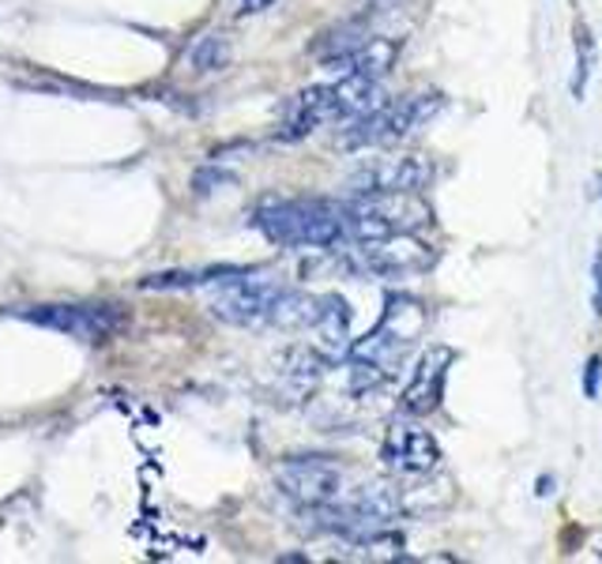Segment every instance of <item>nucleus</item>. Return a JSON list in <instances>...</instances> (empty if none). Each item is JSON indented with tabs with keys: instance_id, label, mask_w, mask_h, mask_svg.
<instances>
[{
	"instance_id": "1",
	"label": "nucleus",
	"mask_w": 602,
	"mask_h": 564,
	"mask_svg": "<svg viewBox=\"0 0 602 564\" xmlns=\"http://www.w3.org/2000/svg\"><path fill=\"white\" fill-rule=\"evenodd\" d=\"M430 324V308L411 294H388L377 328L350 342L347 369L354 392H374L406 365L414 342Z\"/></svg>"
},
{
	"instance_id": "2",
	"label": "nucleus",
	"mask_w": 602,
	"mask_h": 564,
	"mask_svg": "<svg viewBox=\"0 0 602 564\" xmlns=\"http://www.w3.org/2000/svg\"><path fill=\"white\" fill-rule=\"evenodd\" d=\"M253 226L279 249L335 252L347 245V211L343 200L321 196H268L253 207Z\"/></svg>"
},
{
	"instance_id": "3",
	"label": "nucleus",
	"mask_w": 602,
	"mask_h": 564,
	"mask_svg": "<svg viewBox=\"0 0 602 564\" xmlns=\"http://www.w3.org/2000/svg\"><path fill=\"white\" fill-rule=\"evenodd\" d=\"M448 99L441 91H419L403 94V99L380 102L374 113L358 121H347L335 144L343 151H369V147H395L403 139H411L414 132H422L437 113H445Z\"/></svg>"
},
{
	"instance_id": "4",
	"label": "nucleus",
	"mask_w": 602,
	"mask_h": 564,
	"mask_svg": "<svg viewBox=\"0 0 602 564\" xmlns=\"http://www.w3.org/2000/svg\"><path fill=\"white\" fill-rule=\"evenodd\" d=\"M347 211V245L380 241L392 234H422L433 226V207L422 192H374L343 200Z\"/></svg>"
},
{
	"instance_id": "5",
	"label": "nucleus",
	"mask_w": 602,
	"mask_h": 564,
	"mask_svg": "<svg viewBox=\"0 0 602 564\" xmlns=\"http://www.w3.org/2000/svg\"><path fill=\"white\" fill-rule=\"evenodd\" d=\"M287 297V286L249 275V271H226V279L211 290V316L230 324V328H276L279 308Z\"/></svg>"
},
{
	"instance_id": "6",
	"label": "nucleus",
	"mask_w": 602,
	"mask_h": 564,
	"mask_svg": "<svg viewBox=\"0 0 602 564\" xmlns=\"http://www.w3.org/2000/svg\"><path fill=\"white\" fill-rule=\"evenodd\" d=\"M335 252H343V268L354 275L369 279H411L426 275L437 263V249H430L426 241H419V234H392L380 241H354L339 245Z\"/></svg>"
},
{
	"instance_id": "7",
	"label": "nucleus",
	"mask_w": 602,
	"mask_h": 564,
	"mask_svg": "<svg viewBox=\"0 0 602 564\" xmlns=\"http://www.w3.org/2000/svg\"><path fill=\"white\" fill-rule=\"evenodd\" d=\"M276 486L294 505V512H313L354 486V474L332 455H290L276 466Z\"/></svg>"
},
{
	"instance_id": "8",
	"label": "nucleus",
	"mask_w": 602,
	"mask_h": 564,
	"mask_svg": "<svg viewBox=\"0 0 602 564\" xmlns=\"http://www.w3.org/2000/svg\"><path fill=\"white\" fill-rule=\"evenodd\" d=\"M8 313L20 316V320L38 324V328L68 335V339H79V342H105L121 328L118 305L57 302V305H15V308H8Z\"/></svg>"
},
{
	"instance_id": "9",
	"label": "nucleus",
	"mask_w": 602,
	"mask_h": 564,
	"mask_svg": "<svg viewBox=\"0 0 602 564\" xmlns=\"http://www.w3.org/2000/svg\"><path fill=\"white\" fill-rule=\"evenodd\" d=\"M433 181V162L426 155H384L369 158L347 178L350 196H374V192H422Z\"/></svg>"
},
{
	"instance_id": "10",
	"label": "nucleus",
	"mask_w": 602,
	"mask_h": 564,
	"mask_svg": "<svg viewBox=\"0 0 602 564\" xmlns=\"http://www.w3.org/2000/svg\"><path fill=\"white\" fill-rule=\"evenodd\" d=\"M380 463L400 478H422L441 466V448L430 429H422L419 421H411V414H403L380 440Z\"/></svg>"
},
{
	"instance_id": "11",
	"label": "nucleus",
	"mask_w": 602,
	"mask_h": 564,
	"mask_svg": "<svg viewBox=\"0 0 602 564\" xmlns=\"http://www.w3.org/2000/svg\"><path fill=\"white\" fill-rule=\"evenodd\" d=\"M452 361H456V350L445 347V342L430 347L426 354L419 358L411 381H406V387H403V399H400L403 414H411V418H426V414H433L441 403H445V384H448Z\"/></svg>"
},
{
	"instance_id": "12",
	"label": "nucleus",
	"mask_w": 602,
	"mask_h": 564,
	"mask_svg": "<svg viewBox=\"0 0 602 564\" xmlns=\"http://www.w3.org/2000/svg\"><path fill=\"white\" fill-rule=\"evenodd\" d=\"M321 125H339V105H335L332 83L305 87V91H298L294 99L282 105L276 139L279 144H298V139L313 136Z\"/></svg>"
},
{
	"instance_id": "13",
	"label": "nucleus",
	"mask_w": 602,
	"mask_h": 564,
	"mask_svg": "<svg viewBox=\"0 0 602 564\" xmlns=\"http://www.w3.org/2000/svg\"><path fill=\"white\" fill-rule=\"evenodd\" d=\"M395 60H400V42L395 38H369L366 46H358L347 57L332 60V72L335 76H374V79H384L388 72L395 68Z\"/></svg>"
},
{
	"instance_id": "14",
	"label": "nucleus",
	"mask_w": 602,
	"mask_h": 564,
	"mask_svg": "<svg viewBox=\"0 0 602 564\" xmlns=\"http://www.w3.org/2000/svg\"><path fill=\"white\" fill-rule=\"evenodd\" d=\"M313 331L321 335V354L327 361L347 358L350 350V305L339 294L321 297V316H316Z\"/></svg>"
},
{
	"instance_id": "15",
	"label": "nucleus",
	"mask_w": 602,
	"mask_h": 564,
	"mask_svg": "<svg viewBox=\"0 0 602 564\" xmlns=\"http://www.w3.org/2000/svg\"><path fill=\"white\" fill-rule=\"evenodd\" d=\"M230 57H234V49H230V42L223 38V34H200V38L189 46V53H185L189 68H192V72H200V76L226 68Z\"/></svg>"
},
{
	"instance_id": "16",
	"label": "nucleus",
	"mask_w": 602,
	"mask_h": 564,
	"mask_svg": "<svg viewBox=\"0 0 602 564\" xmlns=\"http://www.w3.org/2000/svg\"><path fill=\"white\" fill-rule=\"evenodd\" d=\"M591 65H595V42H591L588 26L577 23V76H572V94L583 99V87H588Z\"/></svg>"
},
{
	"instance_id": "17",
	"label": "nucleus",
	"mask_w": 602,
	"mask_h": 564,
	"mask_svg": "<svg viewBox=\"0 0 602 564\" xmlns=\"http://www.w3.org/2000/svg\"><path fill=\"white\" fill-rule=\"evenodd\" d=\"M583 395H588V399H599L602 395V354H591L588 365H583Z\"/></svg>"
},
{
	"instance_id": "18",
	"label": "nucleus",
	"mask_w": 602,
	"mask_h": 564,
	"mask_svg": "<svg viewBox=\"0 0 602 564\" xmlns=\"http://www.w3.org/2000/svg\"><path fill=\"white\" fill-rule=\"evenodd\" d=\"M591 282H595V297H591V308H595V316H602V249L595 252V263H591Z\"/></svg>"
},
{
	"instance_id": "19",
	"label": "nucleus",
	"mask_w": 602,
	"mask_h": 564,
	"mask_svg": "<svg viewBox=\"0 0 602 564\" xmlns=\"http://www.w3.org/2000/svg\"><path fill=\"white\" fill-rule=\"evenodd\" d=\"M271 4H276V0H242V8H237V12H242V15H256V12H268Z\"/></svg>"
},
{
	"instance_id": "20",
	"label": "nucleus",
	"mask_w": 602,
	"mask_h": 564,
	"mask_svg": "<svg viewBox=\"0 0 602 564\" xmlns=\"http://www.w3.org/2000/svg\"><path fill=\"white\" fill-rule=\"evenodd\" d=\"M234 178L230 173H223V178H215V184H230ZM197 192H215V189H208V178H197Z\"/></svg>"
},
{
	"instance_id": "21",
	"label": "nucleus",
	"mask_w": 602,
	"mask_h": 564,
	"mask_svg": "<svg viewBox=\"0 0 602 564\" xmlns=\"http://www.w3.org/2000/svg\"><path fill=\"white\" fill-rule=\"evenodd\" d=\"M538 497H550V493H554V478H550V474H543V478H538Z\"/></svg>"
}]
</instances>
